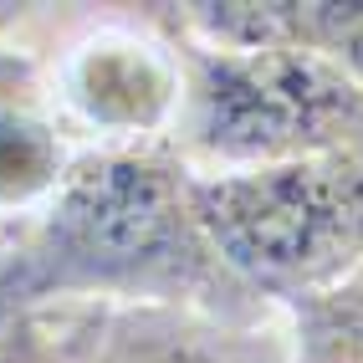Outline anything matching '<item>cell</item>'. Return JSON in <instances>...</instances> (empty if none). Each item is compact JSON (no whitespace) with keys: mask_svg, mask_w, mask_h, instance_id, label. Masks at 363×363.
I'll list each match as a JSON object with an SVG mask.
<instances>
[{"mask_svg":"<svg viewBox=\"0 0 363 363\" xmlns=\"http://www.w3.org/2000/svg\"><path fill=\"white\" fill-rule=\"evenodd\" d=\"M6 240H11V225H0V251H6Z\"/></svg>","mask_w":363,"mask_h":363,"instance_id":"cell-9","label":"cell"},{"mask_svg":"<svg viewBox=\"0 0 363 363\" xmlns=\"http://www.w3.org/2000/svg\"><path fill=\"white\" fill-rule=\"evenodd\" d=\"M26 41L77 149L169 143L184 72L154 6H31Z\"/></svg>","mask_w":363,"mask_h":363,"instance_id":"cell-4","label":"cell"},{"mask_svg":"<svg viewBox=\"0 0 363 363\" xmlns=\"http://www.w3.org/2000/svg\"><path fill=\"white\" fill-rule=\"evenodd\" d=\"M26 16L11 36H0V225L36 215L82 154L46 82V62L26 41Z\"/></svg>","mask_w":363,"mask_h":363,"instance_id":"cell-6","label":"cell"},{"mask_svg":"<svg viewBox=\"0 0 363 363\" xmlns=\"http://www.w3.org/2000/svg\"><path fill=\"white\" fill-rule=\"evenodd\" d=\"M52 307H195L225 323L281 318L210 246L195 169L169 143L82 149L0 251V318Z\"/></svg>","mask_w":363,"mask_h":363,"instance_id":"cell-1","label":"cell"},{"mask_svg":"<svg viewBox=\"0 0 363 363\" xmlns=\"http://www.w3.org/2000/svg\"><path fill=\"white\" fill-rule=\"evenodd\" d=\"M0 363H77L57 337L46 312H21L0 318Z\"/></svg>","mask_w":363,"mask_h":363,"instance_id":"cell-8","label":"cell"},{"mask_svg":"<svg viewBox=\"0 0 363 363\" xmlns=\"http://www.w3.org/2000/svg\"><path fill=\"white\" fill-rule=\"evenodd\" d=\"M292 333V363H363V266L328 292L281 312Z\"/></svg>","mask_w":363,"mask_h":363,"instance_id":"cell-7","label":"cell"},{"mask_svg":"<svg viewBox=\"0 0 363 363\" xmlns=\"http://www.w3.org/2000/svg\"><path fill=\"white\" fill-rule=\"evenodd\" d=\"M195 215L235 281L286 312L363 266V138L277 169L195 174Z\"/></svg>","mask_w":363,"mask_h":363,"instance_id":"cell-3","label":"cell"},{"mask_svg":"<svg viewBox=\"0 0 363 363\" xmlns=\"http://www.w3.org/2000/svg\"><path fill=\"white\" fill-rule=\"evenodd\" d=\"M77 363H292L286 318L225 323L195 307H52Z\"/></svg>","mask_w":363,"mask_h":363,"instance_id":"cell-5","label":"cell"},{"mask_svg":"<svg viewBox=\"0 0 363 363\" xmlns=\"http://www.w3.org/2000/svg\"><path fill=\"white\" fill-rule=\"evenodd\" d=\"M169 36L184 72L169 149L195 174L277 169L363 138V87L328 57L302 46H200L179 31Z\"/></svg>","mask_w":363,"mask_h":363,"instance_id":"cell-2","label":"cell"}]
</instances>
